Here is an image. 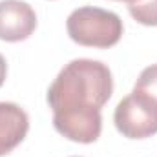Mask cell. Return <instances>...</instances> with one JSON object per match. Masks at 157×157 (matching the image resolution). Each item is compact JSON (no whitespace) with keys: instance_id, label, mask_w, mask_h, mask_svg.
<instances>
[{"instance_id":"6da1fadb","label":"cell","mask_w":157,"mask_h":157,"mask_svg":"<svg viewBox=\"0 0 157 157\" xmlns=\"http://www.w3.org/2000/svg\"><path fill=\"white\" fill-rule=\"evenodd\" d=\"M112 93L113 78L104 62L91 59L71 60L48 88L55 130L73 143H95L102 132L101 108Z\"/></svg>"},{"instance_id":"7a4b0ae2","label":"cell","mask_w":157,"mask_h":157,"mask_svg":"<svg viewBox=\"0 0 157 157\" xmlns=\"http://www.w3.org/2000/svg\"><path fill=\"white\" fill-rule=\"evenodd\" d=\"M66 29L70 39L78 46L106 49L121 40L124 26L117 13L93 6H84L71 11L66 20Z\"/></svg>"},{"instance_id":"3957f363","label":"cell","mask_w":157,"mask_h":157,"mask_svg":"<svg viewBox=\"0 0 157 157\" xmlns=\"http://www.w3.org/2000/svg\"><path fill=\"white\" fill-rule=\"evenodd\" d=\"M113 122L122 137H152L157 133V102L152 97L133 90L117 104Z\"/></svg>"},{"instance_id":"277c9868","label":"cell","mask_w":157,"mask_h":157,"mask_svg":"<svg viewBox=\"0 0 157 157\" xmlns=\"http://www.w3.org/2000/svg\"><path fill=\"white\" fill-rule=\"evenodd\" d=\"M37 28L35 9L22 0H0V40L20 42Z\"/></svg>"},{"instance_id":"5b68a950","label":"cell","mask_w":157,"mask_h":157,"mask_svg":"<svg viewBox=\"0 0 157 157\" xmlns=\"http://www.w3.org/2000/svg\"><path fill=\"white\" fill-rule=\"evenodd\" d=\"M28 113L15 102H0V157L11 154L28 135Z\"/></svg>"},{"instance_id":"8992f818","label":"cell","mask_w":157,"mask_h":157,"mask_svg":"<svg viewBox=\"0 0 157 157\" xmlns=\"http://www.w3.org/2000/svg\"><path fill=\"white\" fill-rule=\"evenodd\" d=\"M130 15L143 26H157V0H141L128 6Z\"/></svg>"},{"instance_id":"52a82bcc","label":"cell","mask_w":157,"mask_h":157,"mask_svg":"<svg viewBox=\"0 0 157 157\" xmlns=\"http://www.w3.org/2000/svg\"><path fill=\"white\" fill-rule=\"evenodd\" d=\"M133 90L152 97L157 102V64H152V66H148L141 71Z\"/></svg>"},{"instance_id":"ba28073f","label":"cell","mask_w":157,"mask_h":157,"mask_svg":"<svg viewBox=\"0 0 157 157\" xmlns=\"http://www.w3.org/2000/svg\"><path fill=\"white\" fill-rule=\"evenodd\" d=\"M6 75H7V62H6V59L0 55V88H2V84L6 82Z\"/></svg>"},{"instance_id":"9c48e42d","label":"cell","mask_w":157,"mask_h":157,"mask_svg":"<svg viewBox=\"0 0 157 157\" xmlns=\"http://www.w3.org/2000/svg\"><path fill=\"white\" fill-rule=\"evenodd\" d=\"M117 2H126L130 6V4H135V2H141V0H117Z\"/></svg>"}]
</instances>
